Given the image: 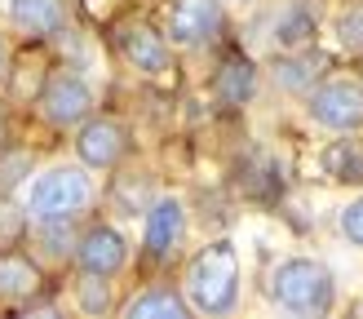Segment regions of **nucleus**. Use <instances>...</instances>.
I'll use <instances>...</instances> for the list:
<instances>
[{
	"mask_svg": "<svg viewBox=\"0 0 363 319\" xmlns=\"http://www.w3.org/2000/svg\"><path fill=\"white\" fill-rule=\"evenodd\" d=\"M186 301L204 315H226L240 301V257L230 240L204 244L186 266Z\"/></svg>",
	"mask_w": 363,
	"mask_h": 319,
	"instance_id": "obj_1",
	"label": "nucleus"
},
{
	"mask_svg": "<svg viewBox=\"0 0 363 319\" xmlns=\"http://www.w3.org/2000/svg\"><path fill=\"white\" fill-rule=\"evenodd\" d=\"M270 297L275 306L288 315H328L333 310V297H337V284L333 271L315 257H288L275 266L270 275Z\"/></svg>",
	"mask_w": 363,
	"mask_h": 319,
	"instance_id": "obj_2",
	"label": "nucleus"
},
{
	"mask_svg": "<svg viewBox=\"0 0 363 319\" xmlns=\"http://www.w3.org/2000/svg\"><path fill=\"white\" fill-rule=\"evenodd\" d=\"M89 204H94V177H89L84 169L58 164V169L35 177L27 213H31V222H40V226H67Z\"/></svg>",
	"mask_w": 363,
	"mask_h": 319,
	"instance_id": "obj_3",
	"label": "nucleus"
},
{
	"mask_svg": "<svg viewBox=\"0 0 363 319\" xmlns=\"http://www.w3.org/2000/svg\"><path fill=\"white\" fill-rule=\"evenodd\" d=\"M306 111H311L315 124L333 133H354L363 129V80H350V76H328L311 89L306 98Z\"/></svg>",
	"mask_w": 363,
	"mask_h": 319,
	"instance_id": "obj_4",
	"label": "nucleus"
},
{
	"mask_svg": "<svg viewBox=\"0 0 363 319\" xmlns=\"http://www.w3.org/2000/svg\"><path fill=\"white\" fill-rule=\"evenodd\" d=\"M35 106H40V120L53 129H76L94 116V89L76 71H49L35 94Z\"/></svg>",
	"mask_w": 363,
	"mask_h": 319,
	"instance_id": "obj_5",
	"label": "nucleus"
},
{
	"mask_svg": "<svg viewBox=\"0 0 363 319\" xmlns=\"http://www.w3.org/2000/svg\"><path fill=\"white\" fill-rule=\"evenodd\" d=\"M116 49H120V58L129 62L138 76H147V80H164L173 71L169 35L160 27H151V23H142V18H129V23L116 27Z\"/></svg>",
	"mask_w": 363,
	"mask_h": 319,
	"instance_id": "obj_6",
	"label": "nucleus"
},
{
	"mask_svg": "<svg viewBox=\"0 0 363 319\" xmlns=\"http://www.w3.org/2000/svg\"><path fill=\"white\" fill-rule=\"evenodd\" d=\"M226 23V9L222 0H173L169 5V45L177 49H204L217 40V31Z\"/></svg>",
	"mask_w": 363,
	"mask_h": 319,
	"instance_id": "obj_7",
	"label": "nucleus"
},
{
	"mask_svg": "<svg viewBox=\"0 0 363 319\" xmlns=\"http://www.w3.org/2000/svg\"><path fill=\"white\" fill-rule=\"evenodd\" d=\"M76 155L84 169H116L129 155V129L111 116H98V120L89 116L76 133Z\"/></svg>",
	"mask_w": 363,
	"mask_h": 319,
	"instance_id": "obj_8",
	"label": "nucleus"
},
{
	"mask_svg": "<svg viewBox=\"0 0 363 319\" xmlns=\"http://www.w3.org/2000/svg\"><path fill=\"white\" fill-rule=\"evenodd\" d=\"M182 240H186V208H182L177 195H164L147 208V235H142V248H147V262L164 266L177 257Z\"/></svg>",
	"mask_w": 363,
	"mask_h": 319,
	"instance_id": "obj_9",
	"label": "nucleus"
},
{
	"mask_svg": "<svg viewBox=\"0 0 363 319\" xmlns=\"http://www.w3.org/2000/svg\"><path fill=\"white\" fill-rule=\"evenodd\" d=\"M76 262H80V271L111 279L129 266V240H124L116 226H89L76 240Z\"/></svg>",
	"mask_w": 363,
	"mask_h": 319,
	"instance_id": "obj_10",
	"label": "nucleus"
},
{
	"mask_svg": "<svg viewBox=\"0 0 363 319\" xmlns=\"http://www.w3.org/2000/svg\"><path fill=\"white\" fill-rule=\"evenodd\" d=\"M40 289H45L40 266H35L27 253H18V248H5V253H0V301L27 306V301L40 297Z\"/></svg>",
	"mask_w": 363,
	"mask_h": 319,
	"instance_id": "obj_11",
	"label": "nucleus"
},
{
	"mask_svg": "<svg viewBox=\"0 0 363 319\" xmlns=\"http://www.w3.org/2000/svg\"><path fill=\"white\" fill-rule=\"evenodd\" d=\"M252 89H257V67L248 58H240V53H230L213 76V98L222 106H244L252 98Z\"/></svg>",
	"mask_w": 363,
	"mask_h": 319,
	"instance_id": "obj_12",
	"label": "nucleus"
},
{
	"mask_svg": "<svg viewBox=\"0 0 363 319\" xmlns=\"http://www.w3.org/2000/svg\"><path fill=\"white\" fill-rule=\"evenodd\" d=\"M129 319H186L191 315V301L182 297L173 284H151V289H142L129 306H124Z\"/></svg>",
	"mask_w": 363,
	"mask_h": 319,
	"instance_id": "obj_13",
	"label": "nucleus"
},
{
	"mask_svg": "<svg viewBox=\"0 0 363 319\" xmlns=\"http://www.w3.org/2000/svg\"><path fill=\"white\" fill-rule=\"evenodd\" d=\"M9 18L27 35H58L67 27V5L62 0H13Z\"/></svg>",
	"mask_w": 363,
	"mask_h": 319,
	"instance_id": "obj_14",
	"label": "nucleus"
},
{
	"mask_svg": "<svg viewBox=\"0 0 363 319\" xmlns=\"http://www.w3.org/2000/svg\"><path fill=\"white\" fill-rule=\"evenodd\" d=\"M323 173L333 182H363V147L359 142H333L323 151Z\"/></svg>",
	"mask_w": 363,
	"mask_h": 319,
	"instance_id": "obj_15",
	"label": "nucleus"
},
{
	"mask_svg": "<svg viewBox=\"0 0 363 319\" xmlns=\"http://www.w3.org/2000/svg\"><path fill=\"white\" fill-rule=\"evenodd\" d=\"M315 62H319V58H311V53L301 58V49H293V58H279V62H275V84H284L288 94H301V89H311L315 76H319V71H311Z\"/></svg>",
	"mask_w": 363,
	"mask_h": 319,
	"instance_id": "obj_16",
	"label": "nucleus"
},
{
	"mask_svg": "<svg viewBox=\"0 0 363 319\" xmlns=\"http://www.w3.org/2000/svg\"><path fill=\"white\" fill-rule=\"evenodd\" d=\"M275 40L288 53H293V49H311V40H315V18L301 13V9H288L279 18V27H275Z\"/></svg>",
	"mask_w": 363,
	"mask_h": 319,
	"instance_id": "obj_17",
	"label": "nucleus"
},
{
	"mask_svg": "<svg viewBox=\"0 0 363 319\" xmlns=\"http://www.w3.org/2000/svg\"><path fill=\"white\" fill-rule=\"evenodd\" d=\"M80 310H89V315H102V310H111V289H106V275H89L84 271V279H80Z\"/></svg>",
	"mask_w": 363,
	"mask_h": 319,
	"instance_id": "obj_18",
	"label": "nucleus"
},
{
	"mask_svg": "<svg viewBox=\"0 0 363 319\" xmlns=\"http://www.w3.org/2000/svg\"><path fill=\"white\" fill-rule=\"evenodd\" d=\"M337 40L350 53H363V0H354V5L337 18Z\"/></svg>",
	"mask_w": 363,
	"mask_h": 319,
	"instance_id": "obj_19",
	"label": "nucleus"
},
{
	"mask_svg": "<svg viewBox=\"0 0 363 319\" xmlns=\"http://www.w3.org/2000/svg\"><path fill=\"white\" fill-rule=\"evenodd\" d=\"M341 235H346L350 244H359V248H363V195L341 208Z\"/></svg>",
	"mask_w": 363,
	"mask_h": 319,
	"instance_id": "obj_20",
	"label": "nucleus"
},
{
	"mask_svg": "<svg viewBox=\"0 0 363 319\" xmlns=\"http://www.w3.org/2000/svg\"><path fill=\"white\" fill-rule=\"evenodd\" d=\"M27 169H31V155H9L5 164H0V191H5V186H13L18 177L27 173Z\"/></svg>",
	"mask_w": 363,
	"mask_h": 319,
	"instance_id": "obj_21",
	"label": "nucleus"
},
{
	"mask_svg": "<svg viewBox=\"0 0 363 319\" xmlns=\"http://www.w3.org/2000/svg\"><path fill=\"white\" fill-rule=\"evenodd\" d=\"M5 58H9V49H5V40H0V71H5Z\"/></svg>",
	"mask_w": 363,
	"mask_h": 319,
	"instance_id": "obj_22",
	"label": "nucleus"
},
{
	"mask_svg": "<svg viewBox=\"0 0 363 319\" xmlns=\"http://www.w3.org/2000/svg\"><path fill=\"white\" fill-rule=\"evenodd\" d=\"M0 147H5V120H0Z\"/></svg>",
	"mask_w": 363,
	"mask_h": 319,
	"instance_id": "obj_23",
	"label": "nucleus"
}]
</instances>
